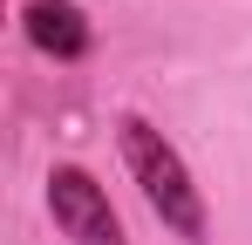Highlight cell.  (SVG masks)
Instances as JSON below:
<instances>
[{
	"label": "cell",
	"instance_id": "7a4b0ae2",
	"mask_svg": "<svg viewBox=\"0 0 252 245\" xmlns=\"http://www.w3.org/2000/svg\"><path fill=\"white\" fill-rule=\"evenodd\" d=\"M48 211H55V225L75 245H123L116 204H109V191L89 177L82 163H55L48 170Z\"/></svg>",
	"mask_w": 252,
	"mask_h": 245
},
{
	"label": "cell",
	"instance_id": "3957f363",
	"mask_svg": "<svg viewBox=\"0 0 252 245\" xmlns=\"http://www.w3.org/2000/svg\"><path fill=\"white\" fill-rule=\"evenodd\" d=\"M28 41L41 48V55H55V61H75V55H89V21L68 7V0H28Z\"/></svg>",
	"mask_w": 252,
	"mask_h": 245
},
{
	"label": "cell",
	"instance_id": "6da1fadb",
	"mask_svg": "<svg viewBox=\"0 0 252 245\" xmlns=\"http://www.w3.org/2000/svg\"><path fill=\"white\" fill-rule=\"evenodd\" d=\"M123 129V157H129V177L143 184V198H150V211L164 218L177 239L205 245V198H198V184H191V170H184V157L164 143V129H150L143 116H123L116 122Z\"/></svg>",
	"mask_w": 252,
	"mask_h": 245
}]
</instances>
